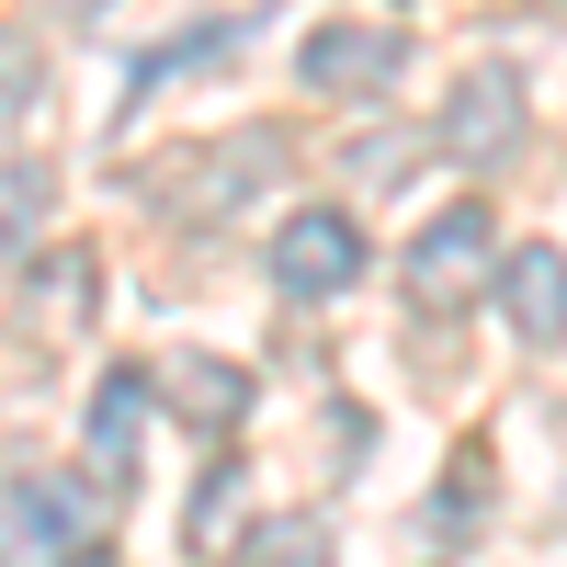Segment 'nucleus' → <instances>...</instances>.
Returning a JSON list of instances; mask_svg holds the SVG:
<instances>
[{
    "label": "nucleus",
    "mask_w": 567,
    "mask_h": 567,
    "mask_svg": "<svg viewBox=\"0 0 567 567\" xmlns=\"http://www.w3.org/2000/svg\"><path fill=\"white\" fill-rule=\"evenodd\" d=\"M443 159H465V171H499V159H523V80L511 69H465L454 91H443V114L420 125Z\"/></svg>",
    "instance_id": "nucleus-1"
},
{
    "label": "nucleus",
    "mask_w": 567,
    "mask_h": 567,
    "mask_svg": "<svg viewBox=\"0 0 567 567\" xmlns=\"http://www.w3.org/2000/svg\"><path fill=\"white\" fill-rule=\"evenodd\" d=\"M272 284H284L296 307L352 296V284H363V227H352V205H307V216H284V227H272Z\"/></svg>",
    "instance_id": "nucleus-2"
},
{
    "label": "nucleus",
    "mask_w": 567,
    "mask_h": 567,
    "mask_svg": "<svg viewBox=\"0 0 567 567\" xmlns=\"http://www.w3.org/2000/svg\"><path fill=\"white\" fill-rule=\"evenodd\" d=\"M488 250H499V216H488L477 194L443 205V216L409 239V296L432 307V318H443V307H465V296H477V272H488Z\"/></svg>",
    "instance_id": "nucleus-3"
},
{
    "label": "nucleus",
    "mask_w": 567,
    "mask_h": 567,
    "mask_svg": "<svg viewBox=\"0 0 567 567\" xmlns=\"http://www.w3.org/2000/svg\"><path fill=\"white\" fill-rule=\"evenodd\" d=\"M0 534L34 545V556H91V545H103V499H91L80 477H12Z\"/></svg>",
    "instance_id": "nucleus-4"
},
{
    "label": "nucleus",
    "mask_w": 567,
    "mask_h": 567,
    "mask_svg": "<svg viewBox=\"0 0 567 567\" xmlns=\"http://www.w3.org/2000/svg\"><path fill=\"white\" fill-rule=\"evenodd\" d=\"M398 58H409V34H386V23H318L307 34V58H296V80L307 91H329V103H374V91L398 80Z\"/></svg>",
    "instance_id": "nucleus-5"
},
{
    "label": "nucleus",
    "mask_w": 567,
    "mask_h": 567,
    "mask_svg": "<svg viewBox=\"0 0 567 567\" xmlns=\"http://www.w3.org/2000/svg\"><path fill=\"white\" fill-rule=\"evenodd\" d=\"M136 432H148V363H114L103 398H91V432H80L91 443V499L103 511L136 488Z\"/></svg>",
    "instance_id": "nucleus-6"
},
{
    "label": "nucleus",
    "mask_w": 567,
    "mask_h": 567,
    "mask_svg": "<svg viewBox=\"0 0 567 567\" xmlns=\"http://www.w3.org/2000/svg\"><path fill=\"white\" fill-rule=\"evenodd\" d=\"M272 171H284V125H250V136H216V148L194 159V182H182L171 205L194 216V227H216L227 205H250V194H261Z\"/></svg>",
    "instance_id": "nucleus-7"
},
{
    "label": "nucleus",
    "mask_w": 567,
    "mask_h": 567,
    "mask_svg": "<svg viewBox=\"0 0 567 567\" xmlns=\"http://www.w3.org/2000/svg\"><path fill=\"white\" fill-rule=\"evenodd\" d=\"M499 318L523 329V352H556V341H567V284H556V239H534V250H511V261H499Z\"/></svg>",
    "instance_id": "nucleus-8"
},
{
    "label": "nucleus",
    "mask_w": 567,
    "mask_h": 567,
    "mask_svg": "<svg viewBox=\"0 0 567 567\" xmlns=\"http://www.w3.org/2000/svg\"><path fill=\"white\" fill-rule=\"evenodd\" d=\"M148 398H171L194 432H227V420L250 409V374H239V363H216V352H171V363L148 374Z\"/></svg>",
    "instance_id": "nucleus-9"
},
{
    "label": "nucleus",
    "mask_w": 567,
    "mask_h": 567,
    "mask_svg": "<svg viewBox=\"0 0 567 567\" xmlns=\"http://www.w3.org/2000/svg\"><path fill=\"white\" fill-rule=\"evenodd\" d=\"M239 45H250V23H239V12H227V23H194V34H171V45H148V58L125 69V103H114V125H136V114H148V103H159V80L205 69V58H239Z\"/></svg>",
    "instance_id": "nucleus-10"
},
{
    "label": "nucleus",
    "mask_w": 567,
    "mask_h": 567,
    "mask_svg": "<svg viewBox=\"0 0 567 567\" xmlns=\"http://www.w3.org/2000/svg\"><path fill=\"white\" fill-rule=\"evenodd\" d=\"M45 205H58V171H45V159H0V261H23V250H34Z\"/></svg>",
    "instance_id": "nucleus-11"
},
{
    "label": "nucleus",
    "mask_w": 567,
    "mask_h": 567,
    "mask_svg": "<svg viewBox=\"0 0 567 567\" xmlns=\"http://www.w3.org/2000/svg\"><path fill=\"white\" fill-rule=\"evenodd\" d=\"M420 148H432V136H420V125H386V136H363V148H352V182H363V194H398Z\"/></svg>",
    "instance_id": "nucleus-12"
},
{
    "label": "nucleus",
    "mask_w": 567,
    "mask_h": 567,
    "mask_svg": "<svg viewBox=\"0 0 567 567\" xmlns=\"http://www.w3.org/2000/svg\"><path fill=\"white\" fill-rule=\"evenodd\" d=\"M80 307H91V261L69 250V261H45V272H34V318H80Z\"/></svg>",
    "instance_id": "nucleus-13"
},
{
    "label": "nucleus",
    "mask_w": 567,
    "mask_h": 567,
    "mask_svg": "<svg viewBox=\"0 0 567 567\" xmlns=\"http://www.w3.org/2000/svg\"><path fill=\"white\" fill-rule=\"evenodd\" d=\"M12 114H34V34L0 23V125H12Z\"/></svg>",
    "instance_id": "nucleus-14"
},
{
    "label": "nucleus",
    "mask_w": 567,
    "mask_h": 567,
    "mask_svg": "<svg viewBox=\"0 0 567 567\" xmlns=\"http://www.w3.org/2000/svg\"><path fill=\"white\" fill-rule=\"evenodd\" d=\"M261 567H329V545H318V523H272V545H261Z\"/></svg>",
    "instance_id": "nucleus-15"
},
{
    "label": "nucleus",
    "mask_w": 567,
    "mask_h": 567,
    "mask_svg": "<svg viewBox=\"0 0 567 567\" xmlns=\"http://www.w3.org/2000/svg\"><path fill=\"white\" fill-rule=\"evenodd\" d=\"M329 454H341V465H363V454H374V409H352V398L329 409Z\"/></svg>",
    "instance_id": "nucleus-16"
},
{
    "label": "nucleus",
    "mask_w": 567,
    "mask_h": 567,
    "mask_svg": "<svg viewBox=\"0 0 567 567\" xmlns=\"http://www.w3.org/2000/svg\"><path fill=\"white\" fill-rule=\"evenodd\" d=\"M58 567H114V556H103V545H91V556H58Z\"/></svg>",
    "instance_id": "nucleus-17"
},
{
    "label": "nucleus",
    "mask_w": 567,
    "mask_h": 567,
    "mask_svg": "<svg viewBox=\"0 0 567 567\" xmlns=\"http://www.w3.org/2000/svg\"><path fill=\"white\" fill-rule=\"evenodd\" d=\"M69 12H103V0H69Z\"/></svg>",
    "instance_id": "nucleus-18"
}]
</instances>
